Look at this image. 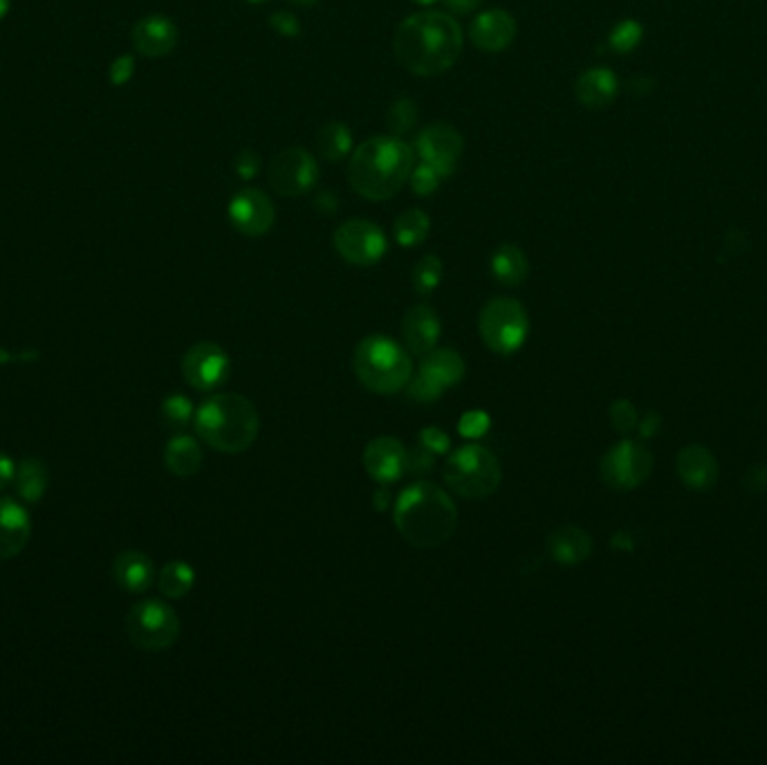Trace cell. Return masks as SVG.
<instances>
[{"instance_id": "cell-1", "label": "cell", "mask_w": 767, "mask_h": 765, "mask_svg": "<svg viewBox=\"0 0 767 765\" xmlns=\"http://www.w3.org/2000/svg\"><path fill=\"white\" fill-rule=\"evenodd\" d=\"M465 36L454 16L436 9L418 12L397 25L393 52L415 77H438L462 54Z\"/></svg>"}, {"instance_id": "cell-2", "label": "cell", "mask_w": 767, "mask_h": 765, "mask_svg": "<svg viewBox=\"0 0 767 765\" xmlns=\"http://www.w3.org/2000/svg\"><path fill=\"white\" fill-rule=\"evenodd\" d=\"M413 149L395 135L368 137L350 155L348 182L359 196L384 202L402 191L413 171Z\"/></svg>"}, {"instance_id": "cell-3", "label": "cell", "mask_w": 767, "mask_h": 765, "mask_svg": "<svg viewBox=\"0 0 767 765\" xmlns=\"http://www.w3.org/2000/svg\"><path fill=\"white\" fill-rule=\"evenodd\" d=\"M393 519L400 537L420 550L445 546L458 528L456 503L431 481H418L402 490L395 501Z\"/></svg>"}, {"instance_id": "cell-4", "label": "cell", "mask_w": 767, "mask_h": 765, "mask_svg": "<svg viewBox=\"0 0 767 765\" xmlns=\"http://www.w3.org/2000/svg\"><path fill=\"white\" fill-rule=\"evenodd\" d=\"M193 427L211 449L240 454L252 447L261 433V416L245 395L218 393L200 404Z\"/></svg>"}, {"instance_id": "cell-5", "label": "cell", "mask_w": 767, "mask_h": 765, "mask_svg": "<svg viewBox=\"0 0 767 765\" xmlns=\"http://www.w3.org/2000/svg\"><path fill=\"white\" fill-rule=\"evenodd\" d=\"M353 366L357 380L377 395L400 393L413 375L411 355L395 339L384 335H371L359 341Z\"/></svg>"}, {"instance_id": "cell-6", "label": "cell", "mask_w": 767, "mask_h": 765, "mask_svg": "<svg viewBox=\"0 0 767 765\" xmlns=\"http://www.w3.org/2000/svg\"><path fill=\"white\" fill-rule=\"evenodd\" d=\"M447 487L462 499H487L503 481L498 458L483 445H465L449 456L442 469Z\"/></svg>"}, {"instance_id": "cell-7", "label": "cell", "mask_w": 767, "mask_h": 765, "mask_svg": "<svg viewBox=\"0 0 767 765\" xmlns=\"http://www.w3.org/2000/svg\"><path fill=\"white\" fill-rule=\"evenodd\" d=\"M478 330L489 350L505 357L514 355L530 335L528 310L516 299L496 297L480 310Z\"/></svg>"}, {"instance_id": "cell-8", "label": "cell", "mask_w": 767, "mask_h": 765, "mask_svg": "<svg viewBox=\"0 0 767 765\" xmlns=\"http://www.w3.org/2000/svg\"><path fill=\"white\" fill-rule=\"evenodd\" d=\"M126 633L137 649L164 651L180 638V617L162 599H144L128 611Z\"/></svg>"}, {"instance_id": "cell-9", "label": "cell", "mask_w": 767, "mask_h": 765, "mask_svg": "<svg viewBox=\"0 0 767 765\" xmlns=\"http://www.w3.org/2000/svg\"><path fill=\"white\" fill-rule=\"evenodd\" d=\"M465 359L451 348H433L424 355L418 375H411L406 395L415 402H436L465 377Z\"/></svg>"}, {"instance_id": "cell-10", "label": "cell", "mask_w": 767, "mask_h": 765, "mask_svg": "<svg viewBox=\"0 0 767 765\" xmlns=\"http://www.w3.org/2000/svg\"><path fill=\"white\" fill-rule=\"evenodd\" d=\"M332 245L346 263L357 267L380 263L388 252V241L382 227L366 218H353L341 223L335 236H332Z\"/></svg>"}, {"instance_id": "cell-11", "label": "cell", "mask_w": 767, "mask_h": 765, "mask_svg": "<svg viewBox=\"0 0 767 765\" xmlns=\"http://www.w3.org/2000/svg\"><path fill=\"white\" fill-rule=\"evenodd\" d=\"M270 187L283 198H297L308 193L319 180V164L314 162L312 153L303 146L283 149L270 162L267 169Z\"/></svg>"}, {"instance_id": "cell-12", "label": "cell", "mask_w": 767, "mask_h": 765, "mask_svg": "<svg viewBox=\"0 0 767 765\" xmlns=\"http://www.w3.org/2000/svg\"><path fill=\"white\" fill-rule=\"evenodd\" d=\"M653 472L651 451L633 440H622L606 451L602 458V478L613 490H635Z\"/></svg>"}, {"instance_id": "cell-13", "label": "cell", "mask_w": 767, "mask_h": 765, "mask_svg": "<svg viewBox=\"0 0 767 765\" xmlns=\"http://www.w3.org/2000/svg\"><path fill=\"white\" fill-rule=\"evenodd\" d=\"M182 375L196 391H214L229 380L231 359L223 346L214 341H200L184 353Z\"/></svg>"}, {"instance_id": "cell-14", "label": "cell", "mask_w": 767, "mask_h": 765, "mask_svg": "<svg viewBox=\"0 0 767 765\" xmlns=\"http://www.w3.org/2000/svg\"><path fill=\"white\" fill-rule=\"evenodd\" d=\"M415 151H418L420 160L431 164L442 178H449L458 169L462 151H465V140H462L456 126L436 122L422 128L418 140H415Z\"/></svg>"}, {"instance_id": "cell-15", "label": "cell", "mask_w": 767, "mask_h": 765, "mask_svg": "<svg viewBox=\"0 0 767 765\" xmlns=\"http://www.w3.org/2000/svg\"><path fill=\"white\" fill-rule=\"evenodd\" d=\"M229 223L247 238L265 236L276 223V207L265 191L247 187L234 193L227 207Z\"/></svg>"}, {"instance_id": "cell-16", "label": "cell", "mask_w": 767, "mask_h": 765, "mask_svg": "<svg viewBox=\"0 0 767 765\" xmlns=\"http://www.w3.org/2000/svg\"><path fill=\"white\" fill-rule=\"evenodd\" d=\"M516 21L505 9L480 12L469 25V41L483 52H503L516 39Z\"/></svg>"}, {"instance_id": "cell-17", "label": "cell", "mask_w": 767, "mask_h": 765, "mask_svg": "<svg viewBox=\"0 0 767 765\" xmlns=\"http://www.w3.org/2000/svg\"><path fill=\"white\" fill-rule=\"evenodd\" d=\"M133 45L142 57L149 59H162L166 54H171L178 45L180 30L173 23V18L164 14H151L144 16L133 27Z\"/></svg>"}, {"instance_id": "cell-18", "label": "cell", "mask_w": 767, "mask_h": 765, "mask_svg": "<svg viewBox=\"0 0 767 765\" xmlns=\"http://www.w3.org/2000/svg\"><path fill=\"white\" fill-rule=\"evenodd\" d=\"M406 465H409V451L397 438H375L364 449V467L377 483H395L406 472Z\"/></svg>"}, {"instance_id": "cell-19", "label": "cell", "mask_w": 767, "mask_h": 765, "mask_svg": "<svg viewBox=\"0 0 767 765\" xmlns=\"http://www.w3.org/2000/svg\"><path fill=\"white\" fill-rule=\"evenodd\" d=\"M32 539V519L25 505L0 496V561L21 555Z\"/></svg>"}, {"instance_id": "cell-20", "label": "cell", "mask_w": 767, "mask_h": 765, "mask_svg": "<svg viewBox=\"0 0 767 765\" xmlns=\"http://www.w3.org/2000/svg\"><path fill=\"white\" fill-rule=\"evenodd\" d=\"M440 335L442 324L438 312L427 306V303H418V306L406 310L402 319V337L411 353L422 357L431 353L438 346Z\"/></svg>"}, {"instance_id": "cell-21", "label": "cell", "mask_w": 767, "mask_h": 765, "mask_svg": "<svg viewBox=\"0 0 767 765\" xmlns=\"http://www.w3.org/2000/svg\"><path fill=\"white\" fill-rule=\"evenodd\" d=\"M545 548L559 566H577L593 555V539L577 525H561L548 534Z\"/></svg>"}, {"instance_id": "cell-22", "label": "cell", "mask_w": 767, "mask_h": 765, "mask_svg": "<svg viewBox=\"0 0 767 765\" xmlns=\"http://www.w3.org/2000/svg\"><path fill=\"white\" fill-rule=\"evenodd\" d=\"M619 92L617 75L611 68H590L575 81V97L588 110H604L613 104Z\"/></svg>"}, {"instance_id": "cell-23", "label": "cell", "mask_w": 767, "mask_h": 765, "mask_svg": "<svg viewBox=\"0 0 767 765\" xmlns=\"http://www.w3.org/2000/svg\"><path fill=\"white\" fill-rule=\"evenodd\" d=\"M115 582L126 593H146L155 582V564L149 555L140 550H124L115 557L113 564Z\"/></svg>"}, {"instance_id": "cell-24", "label": "cell", "mask_w": 767, "mask_h": 765, "mask_svg": "<svg viewBox=\"0 0 767 765\" xmlns=\"http://www.w3.org/2000/svg\"><path fill=\"white\" fill-rule=\"evenodd\" d=\"M678 476L691 490H709L718 481V463L709 449L691 445L682 449L676 460Z\"/></svg>"}, {"instance_id": "cell-25", "label": "cell", "mask_w": 767, "mask_h": 765, "mask_svg": "<svg viewBox=\"0 0 767 765\" xmlns=\"http://www.w3.org/2000/svg\"><path fill=\"white\" fill-rule=\"evenodd\" d=\"M489 270H492L494 279L501 285H507V288H519V285H523L525 279L530 276V261L519 245L505 243L501 247H496V252L492 254V261H489Z\"/></svg>"}, {"instance_id": "cell-26", "label": "cell", "mask_w": 767, "mask_h": 765, "mask_svg": "<svg viewBox=\"0 0 767 765\" xmlns=\"http://www.w3.org/2000/svg\"><path fill=\"white\" fill-rule=\"evenodd\" d=\"M164 465L173 476L191 478L202 467V449L196 438L175 436L164 447Z\"/></svg>"}, {"instance_id": "cell-27", "label": "cell", "mask_w": 767, "mask_h": 765, "mask_svg": "<svg viewBox=\"0 0 767 765\" xmlns=\"http://www.w3.org/2000/svg\"><path fill=\"white\" fill-rule=\"evenodd\" d=\"M12 485L18 499L25 503H39L50 487L48 469H45L41 460L23 458L21 463L16 465V476Z\"/></svg>"}, {"instance_id": "cell-28", "label": "cell", "mask_w": 767, "mask_h": 765, "mask_svg": "<svg viewBox=\"0 0 767 765\" xmlns=\"http://www.w3.org/2000/svg\"><path fill=\"white\" fill-rule=\"evenodd\" d=\"M317 149L323 160L332 164L341 162L353 151V133L344 122L323 124L317 133Z\"/></svg>"}, {"instance_id": "cell-29", "label": "cell", "mask_w": 767, "mask_h": 765, "mask_svg": "<svg viewBox=\"0 0 767 765\" xmlns=\"http://www.w3.org/2000/svg\"><path fill=\"white\" fill-rule=\"evenodd\" d=\"M393 234L397 245L418 247L427 241L431 234V218L424 209H409L397 216L393 225Z\"/></svg>"}, {"instance_id": "cell-30", "label": "cell", "mask_w": 767, "mask_h": 765, "mask_svg": "<svg viewBox=\"0 0 767 765\" xmlns=\"http://www.w3.org/2000/svg\"><path fill=\"white\" fill-rule=\"evenodd\" d=\"M193 584H196V570H193L187 561H171V564L162 568L160 577H157V588L169 599H180L189 595Z\"/></svg>"}, {"instance_id": "cell-31", "label": "cell", "mask_w": 767, "mask_h": 765, "mask_svg": "<svg viewBox=\"0 0 767 765\" xmlns=\"http://www.w3.org/2000/svg\"><path fill=\"white\" fill-rule=\"evenodd\" d=\"M442 272H445V267H442V261L436 254L422 256L413 267V290L422 294V297H429V294L438 290Z\"/></svg>"}, {"instance_id": "cell-32", "label": "cell", "mask_w": 767, "mask_h": 765, "mask_svg": "<svg viewBox=\"0 0 767 765\" xmlns=\"http://www.w3.org/2000/svg\"><path fill=\"white\" fill-rule=\"evenodd\" d=\"M415 124H418V106H415V101L409 97L393 101V106L388 108L386 113V126L388 131H391V135L400 137L404 133H409L413 131Z\"/></svg>"}, {"instance_id": "cell-33", "label": "cell", "mask_w": 767, "mask_h": 765, "mask_svg": "<svg viewBox=\"0 0 767 765\" xmlns=\"http://www.w3.org/2000/svg\"><path fill=\"white\" fill-rule=\"evenodd\" d=\"M642 39H644L642 23H637L635 18H624V21L617 23L611 30V34H608V45H611V50L617 54H628L642 43Z\"/></svg>"}, {"instance_id": "cell-34", "label": "cell", "mask_w": 767, "mask_h": 765, "mask_svg": "<svg viewBox=\"0 0 767 765\" xmlns=\"http://www.w3.org/2000/svg\"><path fill=\"white\" fill-rule=\"evenodd\" d=\"M162 418L166 425L173 429L189 427L191 420L196 418L193 402L187 398V395H169V398L162 402Z\"/></svg>"}, {"instance_id": "cell-35", "label": "cell", "mask_w": 767, "mask_h": 765, "mask_svg": "<svg viewBox=\"0 0 767 765\" xmlns=\"http://www.w3.org/2000/svg\"><path fill=\"white\" fill-rule=\"evenodd\" d=\"M440 180L442 175L427 162L413 164V171L409 175L411 189L413 193H418V196H431V193H436L440 187Z\"/></svg>"}, {"instance_id": "cell-36", "label": "cell", "mask_w": 767, "mask_h": 765, "mask_svg": "<svg viewBox=\"0 0 767 765\" xmlns=\"http://www.w3.org/2000/svg\"><path fill=\"white\" fill-rule=\"evenodd\" d=\"M611 422L613 427L628 436V433L637 429V411L628 400H617L611 407Z\"/></svg>"}, {"instance_id": "cell-37", "label": "cell", "mask_w": 767, "mask_h": 765, "mask_svg": "<svg viewBox=\"0 0 767 765\" xmlns=\"http://www.w3.org/2000/svg\"><path fill=\"white\" fill-rule=\"evenodd\" d=\"M270 27L274 32H279L285 39H299L301 36V23L299 18L292 12H276L270 16Z\"/></svg>"}, {"instance_id": "cell-38", "label": "cell", "mask_w": 767, "mask_h": 765, "mask_svg": "<svg viewBox=\"0 0 767 765\" xmlns=\"http://www.w3.org/2000/svg\"><path fill=\"white\" fill-rule=\"evenodd\" d=\"M135 75V59L131 54H122V57L113 61V66L108 70V79L113 86H126L128 81Z\"/></svg>"}, {"instance_id": "cell-39", "label": "cell", "mask_w": 767, "mask_h": 765, "mask_svg": "<svg viewBox=\"0 0 767 765\" xmlns=\"http://www.w3.org/2000/svg\"><path fill=\"white\" fill-rule=\"evenodd\" d=\"M234 171L240 175L243 180H254L258 171H261V155L252 149H245L236 155L234 162Z\"/></svg>"}, {"instance_id": "cell-40", "label": "cell", "mask_w": 767, "mask_h": 765, "mask_svg": "<svg viewBox=\"0 0 767 765\" xmlns=\"http://www.w3.org/2000/svg\"><path fill=\"white\" fill-rule=\"evenodd\" d=\"M420 447L429 449L431 454H442V451L449 449V438L447 433H442L440 429H424L420 433Z\"/></svg>"}, {"instance_id": "cell-41", "label": "cell", "mask_w": 767, "mask_h": 765, "mask_svg": "<svg viewBox=\"0 0 767 765\" xmlns=\"http://www.w3.org/2000/svg\"><path fill=\"white\" fill-rule=\"evenodd\" d=\"M431 465H433V460H431L429 449L420 447L418 451L409 454V465H406V469H409V472H413V474H424L427 469H431Z\"/></svg>"}, {"instance_id": "cell-42", "label": "cell", "mask_w": 767, "mask_h": 765, "mask_svg": "<svg viewBox=\"0 0 767 765\" xmlns=\"http://www.w3.org/2000/svg\"><path fill=\"white\" fill-rule=\"evenodd\" d=\"M14 476H16V460L9 454H5V451H0V490H5L7 485H12Z\"/></svg>"}, {"instance_id": "cell-43", "label": "cell", "mask_w": 767, "mask_h": 765, "mask_svg": "<svg viewBox=\"0 0 767 765\" xmlns=\"http://www.w3.org/2000/svg\"><path fill=\"white\" fill-rule=\"evenodd\" d=\"M445 5L449 12L454 14H471L474 9H478L480 5H483V0H445Z\"/></svg>"}, {"instance_id": "cell-44", "label": "cell", "mask_w": 767, "mask_h": 765, "mask_svg": "<svg viewBox=\"0 0 767 765\" xmlns=\"http://www.w3.org/2000/svg\"><path fill=\"white\" fill-rule=\"evenodd\" d=\"M314 207L323 211V214H332L337 209V196L335 193H319L317 200H314Z\"/></svg>"}, {"instance_id": "cell-45", "label": "cell", "mask_w": 767, "mask_h": 765, "mask_svg": "<svg viewBox=\"0 0 767 765\" xmlns=\"http://www.w3.org/2000/svg\"><path fill=\"white\" fill-rule=\"evenodd\" d=\"M658 429H660V416H655V413H649V416L644 418L642 427H640V436L642 438H651V436H655V433H658Z\"/></svg>"}, {"instance_id": "cell-46", "label": "cell", "mask_w": 767, "mask_h": 765, "mask_svg": "<svg viewBox=\"0 0 767 765\" xmlns=\"http://www.w3.org/2000/svg\"><path fill=\"white\" fill-rule=\"evenodd\" d=\"M375 496H377V499H375V510H380V512H382V510L386 508V505H388V492H386V490H380Z\"/></svg>"}, {"instance_id": "cell-47", "label": "cell", "mask_w": 767, "mask_h": 765, "mask_svg": "<svg viewBox=\"0 0 767 765\" xmlns=\"http://www.w3.org/2000/svg\"><path fill=\"white\" fill-rule=\"evenodd\" d=\"M288 3L294 7H314V5H319L321 0H288Z\"/></svg>"}, {"instance_id": "cell-48", "label": "cell", "mask_w": 767, "mask_h": 765, "mask_svg": "<svg viewBox=\"0 0 767 765\" xmlns=\"http://www.w3.org/2000/svg\"><path fill=\"white\" fill-rule=\"evenodd\" d=\"M9 12V0H0V21L7 16Z\"/></svg>"}, {"instance_id": "cell-49", "label": "cell", "mask_w": 767, "mask_h": 765, "mask_svg": "<svg viewBox=\"0 0 767 765\" xmlns=\"http://www.w3.org/2000/svg\"><path fill=\"white\" fill-rule=\"evenodd\" d=\"M411 3L420 5V7H429V5H433V3H438V0H411Z\"/></svg>"}, {"instance_id": "cell-50", "label": "cell", "mask_w": 767, "mask_h": 765, "mask_svg": "<svg viewBox=\"0 0 767 765\" xmlns=\"http://www.w3.org/2000/svg\"><path fill=\"white\" fill-rule=\"evenodd\" d=\"M247 3H252V5H258V3H265V0H247Z\"/></svg>"}]
</instances>
